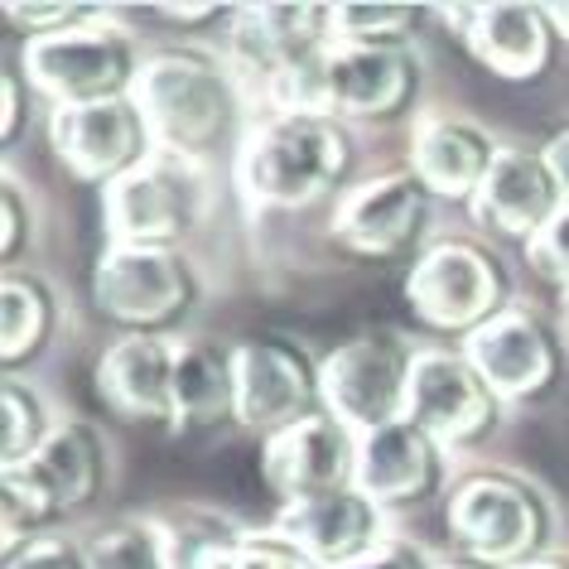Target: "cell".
Here are the masks:
<instances>
[{
  "label": "cell",
  "instance_id": "12",
  "mask_svg": "<svg viewBox=\"0 0 569 569\" xmlns=\"http://www.w3.org/2000/svg\"><path fill=\"white\" fill-rule=\"evenodd\" d=\"M459 348L502 406L540 401V396L555 391V381L565 372V333L526 305H507Z\"/></svg>",
  "mask_w": 569,
  "mask_h": 569
},
{
  "label": "cell",
  "instance_id": "15",
  "mask_svg": "<svg viewBox=\"0 0 569 569\" xmlns=\"http://www.w3.org/2000/svg\"><path fill=\"white\" fill-rule=\"evenodd\" d=\"M49 150L78 183L111 189L121 174L154 154V136L131 97L92 107H53L49 111Z\"/></svg>",
  "mask_w": 569,
  "mask_h": 569
},
{
  "label": "cell",
  "instance_id": "25",
  "mask_svg": "<svg viewBox=\"0 0 569 569\" xmlns=\"http://www.w3.org/2000/svg\"><path fill=\"white\" fill-rule=\"evenodd\" d=\"M237 420V358L218 338H179L174 358V430H212Z\"/></svg>",
  "mask_w": 569,
  "mask_h": 569
},
{
  "label": "cell",
  "instance_id": "40",
  "mask_svg": "<svg viewBox=\"0 0 569 569\" xmlns=\"http://www.w3.org/2000/svg\"><path fill=\"white\" fill-rule=\"evenodd\" d=\"M560 333H565V343H569V290L560 295Z\"/></svg>",
  "mask_w": 569,
  "mask_h": 569
},
{
  "label": "cell",
  "instance_id": "35",
  "mask_svg": "<svg viewBox=\"0 0 569 569\" xmlns=\"http://www.w3.org/2000/svg\"><path fill=\"white\" fill-rule=\"evenodd\" d=\"M343 569H439V560L430 550L420 546V540L410 536H387L381 546H372L362 555V560H352Z\"/></svg>",
  "mask_w": 569,
  "mask_h": 569
},
{
  "label": "cell",
  "instance_id": "2",
  "mask_svg": "<svg viewBox=\"0 0 569 569\" xmlns=\"http://www.w3.org/2000/svg\"><path fill=\"white\" fill-rule=\"evenodd\" d=\"M323 49H329V6H237L222 63L247 102V117L261 121L284 111H315Z\"/></svg>",
  "mask_w": 569,
  "mask_h": 569
},
{
  "label": "cell",
  "instance_id": "29",
  "mask_svg": "<svg viewBox=\"0 0 569 569\" xmlns=\"http://www.w3.org/2000/svg\"><path fill=\"white\" fill-rule=\"evenodd\" d=\"M435 10L420 6H329L333 44H416V24Z\"/></svg>",
  "mask_w": 569,
  "mask_h": 569
},
{
  "label": "cell",
  "instance_id": "31",
  "mask_svg": "<svg viewBox=\"0 0 569 569\" xmlns=\"http://www.w3.org/2000/svg\"><path fill=\"white\" fill-rule=\"evenodd\" d=\"M97 10L102 6H78V0H6L0 20L24 39H44V34H59V30H73V24L92 20Z\"/></svg>",
  "mask_w": 569,
  "mask_h": 569
},
{
  "label": "cell",
  "instance_id": "8",
  "mask_svg": "<svg viewBox=\"0 0 569 569\" xmlns=\"http://www.w3.org/2000/svg\"><path fill=\"white\" fill-rule=\"evenodd\" d=\"M92 305L111 329L174 338L169 329L193 315L198 270L183 247H117L107 241L92 266Z\"/></svg>",
  "mask_w": 569,
  "mask_h": 569
},
{
  "label": "cell",
  "instance_id": "41",
  "mask_svg": "<svg viewBox=\"0 0 569 569\" xmlns=\"http://www.w3.org/2000/svg\"><path fill=\"white\" fill-rule=\"evenodd\" d=\"M439 569H482V565H468V560H453V565H439Z\"/></svg>",
  "mask_w": 569,
  "mask_h": 569
},
{
  "label": "cell",
  "instance_id": "18",
  "mask_svg": "<svg viewBox=\"0 0 569 569\" xmlns=\"http://www.w3.org/2000/svg\"><path fill=\"white\" fill-rule=\"evenodd\" d=\"M266 531L284 540V546H295L315 569H343L391 536L387 507H377L372 497L358 488L305 497V502L280 507Z\"/></svg>",
  "mask_w": 569,
  "mask_h": 569
},
{
  "label": "cell",
  "instance_id": "4",
  "mask_svg": "<svg viewBox=\"0 0 569 569\" xmlns=\"http://www.w3.org/2000/svg\"><path fill=\"white\" fill-rule=\"evenodd\" d=\"M445 526L468 565L521 569L550 550L555 511L531 478L507 468H473L445 492Z\"/></svg>",
  "mask_w": 569,
  "mask_h": 569
},
{
  "label": "cell",
  "instance_id": "3",
  "mask_svg": "<svg viewBox=\"0 0 569 569\" xmlns=\"http://www.w3.org/2000/svg\"><path fill=\"white\" fill-rule=\"evenodd\" d=\"M352 169V136L343 121L315 111H284L247 126L232 150V189L256 212H300L333 193Z\"/></svg>",
  "mask_w": 569,
  "mask_h": 569
},
{
  "label": "cell",
  "instance_id": "30",
  "mask_svg": "<svg viewBox=\"0 0 569 569\" xmlns=\"http://www.w3.org/2000/svg\"><path fill=\"white\" fill-rule=\"evenodd\" d=\"M39 212H34V198L24 193V183L6 169V179H0V261L6 270H20L24 251L34 247V232H39Z\"/></svg>",
  "mask_w": 569,
  "mask_h": 569
},
{
  "label": "cell",
  "instance_id": "14",
  "mask_svg": "<svg viewBox=\"0 0 569 569\" xmlns=\"http://www.w3.org/2000/svg\"><path fill=\"white\" fill-rule=\"evenodd\" d=\"M237 358V425L251 435H276L284 425L323 410L319 362L300 343L276 333L232 343Z\"/></svg>",
  "mask_w": 569,
  "mask_h": 569
},
{
  "label": "cell",
  "instance_id": "37",
  "mask_svg": "<svg viewBox=\"0 0 569 569\" xmlns=\"http://www.w3.org/2000/svg\"><path fill=\"white\" fill-rule=\"evenodd\" d=\"M540 154H546L550 174H555V183H560V193H565V203H569V121H560L546 140H540Z\"/></svg>",
  "mask_w": 569,
  "mask_h": 569
},
{
  "label": "cell",
  "instance_id": "22",
  "mask_svg": "<svg viewBox=\"0 0 569 569\" xmlns=\"http://www.w3.org/2000/svg\"><path fill=\"white\" fill-rule=\"evenodd\" d=\"M445 445H435L420 425L396 420L381 430L358 435V478L352 488L367 492L377 507H410L439 492L445 482Z\"/></svg>",
  "mask_w": 569,
  "mask_h": 569
},
{
  "label": "cell",
  "instance_id": "36",
  "mask_svg": "<svg viewBox=\"0 0 569 569\" xmlns=\"http://www.w3.org/2000/svg\"><path fill=\"white\" fill-rule=\"evenodd\" d=\"M237 6H150V20L179 24V30H203V24H232Z\"/></svg>",
  "mask_w": 569,
  "mask_h": 569
},
{
  "label": "cell",
  "instance_id": "21",
  "mask_svg": "<svg viewBox=\"0 0 569 569\" xmlns=\"http://www.w3.org/2000/svg\"><path fill=\"white\" fill-rule=\"evenodd\" d=\"M497 140L482 131L478 121L459 117V111H425L410 126V160L406 169L425 183L430 198H449V203H473L488 169L497 164Z\"/></svg>",
  "mask_w": 569,
  "mask_h": 569
},
{
  "label": "cell",
  "instance_id": "9",
  "mask_svg": "<svg viewBox=\"0 0 569 569\" xmlns=\"http://www.w3.org/2000/svg\"><path fill=\"white\" fill-rule=\"evenodd\" d=\"M425 68L416 44H333L315 73V111L333 121H401L416 111Z\"/></svg>",
  "mask_w": 569,
  "mask_h": 569
},
{
  "label": "cell",
  "instance_id": "34",
  "mask_svg": "<svg viewBox=\"0 0 569 569\" xmlns=\"http://www.w3.org/2000/svg\"><path fill=\"white\" fill-rule=\"evenodd\" d=\"M6 569H88V550H82V540H73V536L49 531V536L30 540L20 555H10Z\"/></svg>",
  "mask_w": 569,
  "mask_h": 569
},
{
  "label": "cell",
  "instance_id": "20",
  "mask_svg": "<svg viewBox=\"0 0 569 569\" xmlns=\"http://www.w3.org/2000/svg\"><path fill=\"white\" fill-rule=\"evenodd\" d=\"M560 208H565V193H560V183H555L540 146L536 150L502 146L497 150V164L488 169V179H482V189L473 193V203H468V218H473V227H482V232L526 247Z\"/></svg>",
  "mask_w": 569,
  "mask_h": 569
},
{
  "label": "cell",
  "instance_id": "19",
  "mask_svg": "<svg viewBox=\"0 0 569 569\" xmlns=\"http://www.w3.org/2000/svg\"><path fill=\"white\" fill-rule=\"evenodd\" d=\"M174 358H179V338L117 333L92 367L102 406L131 425L174 430Z\"/></svg>",
  "mask_w": 569,
  "mask_h": 569
},
{
  "label": "cell",
  "instance_id": "33",
  "mask_svg": "<svg viewBox=\"0 0 569 569\" xmlns=\"http://www.w3.org/2000/svg\"><path fill=\"white\" fill-rule=\"evenodd\" d=\"M34 88L30 78H24L20 59H6L0 68V140H6V150H16V140L24 136V121L34 117Z\"/></svg>",
  "mask_w": 569,
  "mask_h": 569
},
{
  "label": "cell",
  "instance_id": "27",
  "mask_svg": "<svg viewBox=\"0 0 569 569\" xmlns=\"http://www.w3.org/2000/svg\"><path fill=\"white\" fill-rule=\"evenodd\" d=\"M88 569H174L164 517H121L82 540Z\"/></svg>",
  "mask_w": 569,
  "mask_h": 569
},
{
  "label": "cell",
  "instance_id": "7",
  "mask_svg": "<svg viewBox=\"0 0 569 569\" xmlns=\"http://www.w3.org/2000/svg\"><path fill=\"white\" fill-rule=\"evenodd\" d=\"M212 208L208 164L154 150L146 164L102 189L107 241L117 247H183Z\"/></svg>",
  "mask_w": 569,
  "mask_h": 569
},
{
  "label": "cell",
  "instance_id": "38",
  "mask_svg": "<svg viewBox=\"0 0 569 569\" xmlns=\"http://www.w3.org/2000/svg\"><path fill=\"white\" fill-rule=\"evenodd\" d=\"M521 569H569V555H565V550H546V555H540V560L521 565Z\"/></svg>",
  "mask_w": 569,
  "mask_h": 569
},
{
  "label": "cell",
  "instance_id": "32",
  "mask_svg": "<svg viewBox=\"0 0 569 569\" xmlns=\"http://www.w3.org/2000/svg\"><path fill=\"white\" fill-rule=\"evenodd\" d=\"M526 261H531L536 276L550 280L560 295L569 290V203L555 212L531 241H526Z\"/></svg>",
  "mask_w": 569,
  "mask_h": 569
},
{
  "label": "cell",
  "instance_id": "6",
  "mask_svg": "<svg viewBox=\"0 0 569 569\" xmlns=\"http://www.w3.org/2000/svg\"><path fill=\"white\" fill-rule=\"evenodd\" d=\"M406 305L425 333L463 343L511 305L502 261L473 237H439L406 270Z\"/></svg>",
  "mask_w": 569,
  "mask_h": 569
},
{
  "label": "cell",
  "instance_id": "1",
  "mask_svg": "<svg viewBox=\"0 0 569 569\" xmlns=\"http://www.w3.org/2000/svg\"><path fill=\"white\" fill-rule=\"evenodd\" d=\"M131 102L150 126L154 150L183 154L198 164H208L227 146L237 150L251 126L227 63L203 49H150Z\"/></svg>",
  "mask_w": 569,
  "mask_h": 569
},
{
  "label": "cell",
  "instance_id": "13",
  "mask_svg": "<svg viewBox=\"0 0 569 569\" xmlns=\"http://www.w3.org/2000/svg\"><path fill=\"white\" fill-rule=\"evenodd\" d=\"M430 203L435 198L410 169H381L338 193L329 232L358 261H391L425 237Z\"/></svg>",
  "mask_w": 569,
  "mask_h": 569
},
{
  "label": "cell",
  "instance_id": "10",
  "mask_svg": "<svg viewBox=\"0 0 569 569\" xmlns=\"http://www.w3.org/2000/svg\"><path fill=\"white\" fill-rule=\"evenodd\" d=\"M416 348L420 343H406V338L391 329L352 333L329 358H319L323 410L358 435L406 420V387H410Z\"/></svg>",
  "mask_w": 569,
  "mask_h": 569
},
{
  "label": "cell",
  "instance_id": "5",
  "mask_svg": "<svg viewBox=\"0 0 569 569\" xmlns=\"http://www.w3.org/2000/svg\"><path fill=\"white\" fill-rule=\"evenodd\" d=\"M146 53L126 24L111 20V10H97L92 20L73 30L24 39L20 68L30 88L53 107H92V102H121L136 92V78L146 68Z\"/></svg>",
  "mask_w": 569,
  "mask_h": 569
},
{
  "label": "cell",
  "instance_id": "16",
  "mask_svg": "<svg viewBox=\"0 0 569 569\" xmlns=\"http://www.w3.org/2000/svg\"><path fill=\"white\" fill-rule=\"evenodd\" d=\"M453 24V39L482 73L497 82H536L555 59V24L546 6L531 0H492V6H435Z\"/></svg>",
  "mask_w": 569,
  "mask_h": 569
},
{
  "label": "cell",
  "instance_id": "28",
  "mask_svg": "<svg viewBox=\"0 0 569 569\" xmlns=\"http://www.w3.org/2000/svg\"><path fill=\"white\" fill-rule=\"evenodd\" d=\"M53 430H59V416L44 401V391L24 377H6L0 387V468H20L24 459H34Z\"/></svg>",
  "mask_w": 569,
  "mask_h": 569
},
{
  "label": "cell",
  "instance_id": "17",
  "mask_svg": "<svg viewBox=\"0 0 569 569\" xmlns=\"http://www.w3.org/2000/svg\"><path fill=\"white\" fill-rule=\"evenodd\" d=\"M261 478L280 497V507L343 492L358 478V430H348L329 410L284 425L261 439Z\"/></svg>",
  "mask_w": 569,
  "mask_h": 569
},
{
  "label": "cell",
  "instance_id": "26",
  "mask_svg": "<svg viewBox=\"0 0 569 569\" xmlns=\"http://www.w3.org/2000/svg\"><path fill=\"white\" fill-rule=\"evenodd\" d=\"M59 329V295L34 270H6L0 280V367L6 377H20V367H34L53 343Z\"/></svg>",
  "mask_w": 569,
  "mask_h": 569
},
{
  "label": "cell",
  "instance_id": "39",
  "mask_svg": "<svg viewBox=\"0 0 569 569\" xmlns=\"http://www.w3.org/2000/svg\"><path fill=\"white\" fill-rule=\"evenodd\" d=\"M546 16L555 24V39H569V6H546Z\"/></svg>",
  "mask_w": 569,
  "mask_h": 569
},
{
  "label": "cell",
  "instance_id": "23",
  "mask_svg": "<svg viewBox=\"0 0 569 569\" xmlns=\"http://www.w3.org/2000/svg\"><path fill=\"white\" fill-rule=\"evenodd\" d=\"M0 473L20 478L44 502L49 517L59 521L68 511L97 502V492L107 488V473H111L107 439L88 420H59V430L39 445L34 459H24L20 468H0Z\"/></svg>",
  "mask_w": 569,
  "mask_h": 569
},
{
  "label": "cell",
  "instance_id": "11",
  "mask_svg": "<svg viewBox=\"0 0 569 569\" xmlns=\"http://www.w3.org/2000/svg\"><path fill=\"white\" fill-rule=\"evenodd\" d=\"M406 420L420 425L435 445L468 449L497 430L502 401L478 377V367L468 362L459 343H420L416 362H410Z\"/></svg>",
  "mask_w": 569,
  "mask_h": 569
},
{
  "label": "cell",
  "instance_id": "24",
  "mask_svg": "<svg viewBox=\"0 0 569 569\" xmlns=\"http://www.w3.org/2000/svg\"><path fill=\"white\" fill-rule=\"evenodd\" d=\"M164 526L174 569H315L300 550L270 531H241V526L208 517V511L164 517Z\"/></svg>",
  "mask_w": 569,
  "mask_h": 569
}]
</instances>
